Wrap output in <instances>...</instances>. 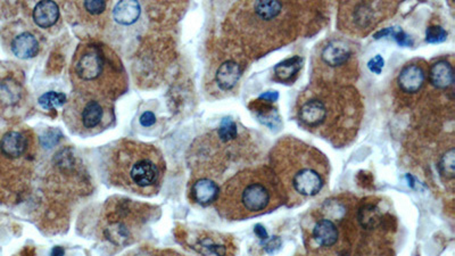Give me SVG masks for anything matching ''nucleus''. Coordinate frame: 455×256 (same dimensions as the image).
Instances as JSON below:
<instances>
[{
    "instance_id": "c756f323",
    "label": "nucleus",
    "mask_w": 455,
    "mask_h": 256,
    "mask_svg": "<svg viewBox=\"0 0 455 256\" xmlns=\"http://www.w3.org/2000/svg\"><path fill=\"white\" fill-rule=\"evenodd\" d=\"M280 244H281V241H280L279 238H272V239H270V241L267 243V245H265V250H268V252H274V250H278V248H279Z\"/></svg>"
},
{
    "instance_id": "b1692460",
    "label": "nucleus",
    "mask_w": 455,
    "mask_h": 256,
    "mask_svg": "<svg viewBox=\"0 0 455 256\" xmlns=\"http://www.w3.org/2000/svg\"><path fill=\"white\" fill-rule=\"evenodd\" d=\"M454 149H451L446 151L443 158L440 160V172L442 176H445L446 179H453L454 178Z\"/></svg>"
},
{
    "instance_id": "f03ea898",
    "label": "nucleus",
    "mask_w": 455,
    "mask_h": 256,
    "mask_svg": "<svg viewBox=\"0 0 455 256\" xmlns=\"http://www.w3.org/2000/svg\"><path fill=\"white\" fill-rule=\"evenodd\" d=\"M272 170L286 202L299 205L322 192L329 176V162L312 146L297 139H281L271 156Z\"/></svg>"
},
{
    "instance_id": "2f4dec72",
    "label": "nucleus",
    "mask_w": 455,
    "mask_h": 256,
    "mask_svg": "<svg viewBox=\"0 0 455 256\" xmlns=\"http://www.w3.org/2000/svg\"><path fill=\"white\" fill-rule=\"evenodd\" d=\"M65 250L63 247L56 246L52 248L50 256H64Z\"/></svg>"
},
{
    "instance_id": "dca6fc26",
    "label": "nucleus",
    "mask_w": 455,
    "mask_h": 256,
    "mask_svg": "<svg viewBox=\"0 0 455 256\" xmlns=\"http://www.w3.org/2000/svg\"><path fill=\"white\" fill-rule=\"evenodd\" d=\"M311 238L318 247L326 250L335 247L339 241V228L337 223L330 218L318 220L311 230Z\"/></svg>"
},
{
    "instance_id": "bb28decb",
    "label": "nucleus",
    "mask_w": 455,
    "mask_h": 256,
    "mask_svg": "<svg viewBox=\"0 0 455 256\" xmlns=\"http://www.w3.org/2000/svg\"><path fill=\"white\" fill-rule=\"evenodd\" d=\"M391 36L397 41V43H398L400 46L409 47L412 46L413 45L412 39H411L405 32L402 31V30L395 31V29L393 28V31H391Z\"/></svg>"
},
{
    "instance_id": "6ab92c4d",
    "label": "nucleus",
    "mask_w": 455,
    "mask_h": 256,
    "mask_svg": "<svg viewBox=\"0 0 455 256\" xmlns=\"http://www.w3.org/2000/svg\"><path fill=\"white\" fill-rule=\"evenodd\" d=\"M243 73V68L236 61H225L218 66L216 71V81L220 89L229 91L238 84L240 77Z\"/></svg>"
},
{
    "instance_id": "393cba45",
    "label": "nucleus",
    "mask_w": 455,
    "mask_h": 256,
    "mask_svg": "<svg viewBox=\"0 0 455 256\" xmlns=\"http://www.w3.org/2000/svg\"><path fill=\"white\" fill-rule=\"evenodd\" d=\"M77 5L84 10L87 15L91 16V17L102 15L106 12L108 7V3H106V1H83V3H79Z\"/></svg>"
},
{
    "instance_id": "aec40b11",
    "label": "nucleus",
    "mask_w": 455,
    "mask_h": 256,
    "mask_svg": "<svg viewBox=\"0 0 455 256\" xmlns=\"http://www.w3.org/2000/svg\"><path fill=\"white\" fill-rule=\"evenodd\" d=\"M32 17L39 28H52L59 20V5L55 1H39L34 6Z\"/></svg>"
},
{
    "instance_id": "39448f33",
    "label": "nucleus",
    "mask_w": 455,
    "mask_h": 256,
    "mask_svg": "<svg viewBox=\"0 0 455 256\" xmlns=\"http://www.w3.org/2000/svg\"><path fill=\"white\" fill-rule=\"evenodd\" d=\"M73 91L113 103L126 93L129 80L120 56L103 41H82L70 65Z\"/></svg>"
},
{
    "instance_id": "412c9836",
    "label": "nucleus",
    "mask_w": 455,
    "mask_h": 256,
    "mask_svg": "<svg viewBox=\"0 0 455 256\" xmlns=\"http://www.w3.org/2000/svg\"><path fill=\"white\" fill-rule=\"evenodd\" d=\"M301 66H303V59L299 56L285 59L274 66V80L281 84H292L296 80V77H299Z\"/></svg>"
},
{
    "instance_id": "2eb2a0df",
    "label": "nucleus",
    "mask_w": 455,
    "mask_h": 256,
    "mask_svg": "<svg viewBox=\"0 0 455 256\" xmlns=\"http://www.w3.org/2000/svg\"><path fill=\"white\" fill-rule=\"evenodd\" d=\"M427 81V70L422 61H412L404 65L397 77V86L406 95H415Z\"/></svg>"
},
{
    "instance_id": "f3484780",
    "label": "nucleus",
    "mask_w": 455,
    "mask_h": 256,
    "mask_svg": "<svg viewBox=\"0 0 455 256\" xmlns=\"http://www.w3.org/2000/svg\"><path fill=\"white\" fill-rule=\"evenodd\" d=\"M218 194L220 188L218 183L211 178L204 176H200L191 182L189 188V198L191 202L202 206H209L211 204L216 203Z\"/></svg>"
},
{
    "instance_id": "7ed1b4c3",
    "label": "nucleus",
    "mask_w": 455,
    "mask_h": 256,
    "mask_svg": "<svg viewBox=\"0 0 455 256\" xmlns=\"http://www.w3.org/2000/svg\"><path fill=\"white\" fill-rule=\"evenodd\" d=\"M165 171V160L160 149L131 139L115 142L106 158L108 181L126 192L145 197L158 194Z\"/></svg>"
},
{
    "instance_id": "f257e3e1",
    "label": "nucleus",
    "mask_w": 455,
    "mask_h": 256,
    "mask_svg": "<svg viewBox=\"0 0 455 256\" xmlns=\"http://www.w3.org/2000/svg\"><path fill=\"white\" fill-rule=\"evenodd\" d=\"M361 114L362 104L357 90L321 81L301 93L296 107L301 127L336 142L353 136Z\"/></svg>"
},
{
    "instance_id": "a878e982",
    "label": "nucleus",
    "mask_w": 455,
    "mask_h": 256,
    "mask_svg": "<svg viewBox=\"0 0 455 256\" xmlns=\"http://www.w3.org/2000/svg\"><path fill=\"white\" fill-rule=\"evenodd\" d=\"M447 38V32L442 27H429L426 32V40L429 43H443Z\"/></svg>"
},
{
    "instance_id": "f8f14e48",
    "label": "nucleus",
    "mask_w": 455,
    "mask_h": 256,
    "mask_svg": "<svg viewBox=\"0 0 455 256\" xmlns=\"http://www.w3.org/2000/svg\"><path fill=\"white\" fill-rule=\"evenodd\" d=\"M7 41L13 55L21 59H33L43 48L40 33L21 22L13 24L12 30L7 34Z\"/></svg>"
},
{
    "instance_id": "1a4fd4ad",
    "label": "nucleus",
    "mask_w": 455,
    "mask_h": 256,
    "mask_svg": "<svg viewBox=\"0 0 455 256\" xmlns=\"http://www.w3.org/2000/svg\"><path fill=\"white\" fill-rule=\"evenodd\" d=\"M63 119L74 135L93 137L111 128L117 116L114 104L110 100L73 91L65 104Z\"/></svg>"
},
{
    "instance_id": "cd10ccee",
    "label": "nucleus",
    "mask_w": 455,
    "mask_h": 256,
    "mask_svg": "<svg viewBox=\"0 0 455 256\" xmlns=\"http://www.w3.org/2000/svg\"><path fill=\"white\" fill-rule=\"evenodd\" d=\"M368 66H369L370 71L379 75L382 72V68H384V59H382V56L377 55L370 61Z\"/></svg>"
},
{
    "instance_id": "0eeeda50",
    "label": "nucleus",
    "mask_w": 455,
    "mask_h": 256,
    "mask_svg": "<svg viewBox=\"0 0 455 256\" xmlns=\"http://www.w3.org/2000/svg\"><path fill=\"white\" fill-rule=\"evenodd\" d=\"M241 14L246 15V29H241L243 40L256 54L285 45L294 36V20L292 7L294 5L279 1H254L241 3Z\"/></svg>"
},
{
    "instance_id": "ddd939ff",
    "label": "nucleus",
    "mask_w": 455,
    "mask_h": 256,
    "mask_svg": "<svg viewBox=\"0 0 455 256\" xmlns=\"http://www.w3.org/2000/svg\"><path fill=\"white\" fill-rule=\"evenodd\" d=\"M189 246L202 256H230L229 241L212 232H193L187 237Z\"/></svg>"
},
{
    "instance_id": "a211bd4d",
    "label": "nucleus",
    "mask_w": 455,
    "mask_h": 256,
    "mask_svg": "<svg viewBox=\"0 0 455 256\" xmlns=\"http://www.w3.org/2000/svg\"><path fill=\"white\" fill-rule=\"evenodd\" d=\"M428 79L436 89H449L454 84V68L447 59H438L429 66Z\"/></svg>"
},
{
    "instance_id": "9d476101",
    "label": "nucleus",
    "mask_w": 455,
    "mask_h": 256,
    "mask_svg": "<svg viewBox=\"0 0 455 256\" xmlns=\"http://www.w3.org/2000/svg\"><path fill=\"white\" fill-rule=\"evenodd\" d=\"M321 82L341 84L357 75V59L353 46L341 38H332L318 46L314 57Z\"/></svg>"
},
{
    "instance_id": "4468645a",
    "label": "nucleus",
    "mask_w": 455,
    "mask_h": 256,
    "mask_svg": "<svg viewBox=\"0 0 455 256\" xmlns=\"http://www.w3.org/2000/svg\"><path fill=\"white\" fill-rule=\"evenodd\" d=\"M24 86L15 73L0 77V111H14L25 102Z\"/></svg>"
},
{
    "instance_id": "5701e85b",
    "label": "nucleus",
    "mask_w": 455,
    "mask_h": 256,
    "mask_svg": "<svg viewBox=\"0 0 455 256\" xmlns=\"http://www.w3.org/2000/svg\"><path fill=\"white\" fill-rule=\"evenodd\" d=\"M66 102H68V97L65 93H57L55 91L46 93L39 98V104L45 110H52V111H54L55 107L65 105Z\"/></svg>"
},
{
    "instance_id": "9b49d317",
    "label": "nucleus",
    "mask_w": 455,
    "mask_h": 256,
    "mask_svg": "<svg viewBox=\"0 0 455 256\" xmlns=\"http://www.w3.org/2000/svg\"><path fill=\"white\" fill-rule=\"evenodd\" d=\"M396 6V3L364 1L341 3L345 10H341L339 24L345 32L366 36L379 22L384 21L382 19L393 7Z\"/></svg>"
},
{
    "instance_id": "c85d7f7f",
    "label": "nucleus",
    "mask_w": 455,
    "mask_h": 256,
    "mask_svg": "<svg viewBox=\"0 0 455 256\" xmlns=\"http://www.w3.org/2000/svg\"><path fill=\"white\" fill-rule=\"evenodd\" d=\"M156 122V118L155 115L151 113V112H145L144 114L142 115V119H140V123L144 126V127H151L153 124Z\"/></svg>"
},
{
    "instance_id": "20e7f679",
    "label": "nucleus",
    "mask_w": 455,
    "mask_h": 256,
    "mask_svg": "<svg viewBox=\"0 0 455 256\" xmlns=\"http://www.w3.org/2000/svg\"><path fill=\"white\" fill-rule=\"evenodd\" d=\"M283 202L285 195L274 170L259 167L231 176L220 189L216 207L222 218L240 221L268 213Z\"/></svg>"
},
{
    "instance_id": "6e6552de",
    "label": "nucleus",
    "mask_w": 455,
    "mask_h": 256,
    "mask_svg": "<svg viewBox=\"0 0 455 256\" xmlns=\"http://www.w3.org/2000/svg\"><path fill=\"white\" fill-rule=\"evenodd\" d=\"M151 207L129 198L113 197L105 204L99 229L103 238L115 246H126L138 239L149 221Z\"/></svg>"
},
{
    "instance_id": "423d86ee",
    "label": "nucleus",
    "mask_w": 455,
    "mask_h": 256,
    "mask_svg": "<svg viewBox=\"0 0 455 256\" xmlns=\"http://www.w3.org/2000/svg\"><path fill=\"white\" fill-rule=\"evenodd\" d=\"M38 138L31 128L0 133V202L17 204L31 190L38 158Z\"/></svg>"
},
{
    "instance_id": "4be33fe9",
    "label": "nucleus",
    "mask_w": 455,
    "mask_h": 256,
    "mask_svg": "<svg viewBox=\"0 0 455 256\" xmlns=\"http://www.w3.org/2000/svg\"><path fill=\"white\" fill-rule=\"evenodd\" d=\"M142 7L138 1H119L113 10L114 20L122 25H131L139 19Z\"/></svg>"
},
{
    "instance_id": "7c9ffc66",
    "label": "nucleus",
    "mask_w": 455,
    "mask_h": 256,
    "mask_svg": "<svg viewBox=\"0 0 455 256\" xmlns=\"http://www.w3.org/2000/svg\"><path fill=\"white\" fill-rule=\"evenodd\" d=\"M255 232L256 235L259 236V237L261 238L262 241H267V239H268L267 232H265L264 228H263L261 225H256Z\"/></svg>"
}]
</instances>
